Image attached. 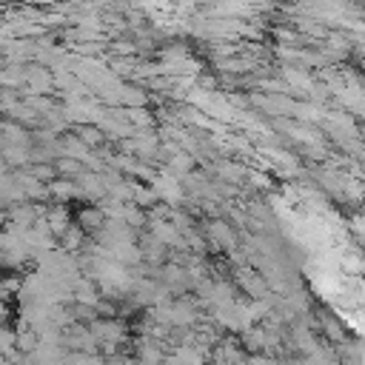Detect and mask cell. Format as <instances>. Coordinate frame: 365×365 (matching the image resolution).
Instances as JSON below:
<instances>
[{
    "mask_svg": "<svg viewBox=\"0 0 365 365\" xmlns=\"http://www.w3.org/2000/svg\"><path fill=\"white\" fill-rule=\"evenodd\" d=\"M54 88V74L48 66H40V63H26V91L29 94H46Z\"/></svg>",
    "mask_w": 365,
    "mask_h": 365,
    "instance_id": "6da1fadb",
    "label": "cell"
},
{
    "mask_svg": "<svg viewBox=\"0 0 365 365\" xmlns=\"http://www.w3.org/2000/svg\"><path fill=\"white\" fill-rule=\"evenodd\" d=\"M202 237H205L214 248H220V251H228V254L237 251V234H234V228H231L225 220H211Z\"/></svg>",
    "mask_w": 365,
    "mask_h": 365,
    "instance_id": "7a4b0ae2",
    "label": "cell"
},
{
    "mask_svg": "<svg viewBox=\"0 0 365 365\" xmlns=\"http://www.w3.org/2000/svg\"><path fill=\"white\" fill-rule=\"evenodd\" d=\"M351 225H354V231H356L359 237H365V214H359V217H354V222H351Z\"/></svg>",
    "mask_w": 365,
    "mask_h": 365,
    "instance_id": "3957f363",
    "label": "cell"
}]
</instances>
